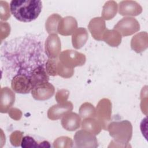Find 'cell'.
Masks as SVG:
<instances>
[{"label": "cell", "mask_w": 148, "mask_h": 148, "mask_svg": "<svg viewBox=\"0 0 148 148\" xmlns=\"http://www.w3.org/2000/svg\"><path fill=\"white\" fill-rule=\"evenodd\" d=\"M42 9V3L39 0H12L10 10L13 16L18 21L31 22L39 16Z\"/></svg>", "instance_id": "1"}, {"label": "cell", "mask_w": 148, "mask_h": 148, "mask_svg": "<svg viewBox=\"0 0 148 148\" xmlns=\"http://www.w3.org/2000/svg\"><path fill=\"white\" fill-rule=\"evenodd\" d=\"M107 130L110 136L113 138L112 141L120 144L121 146L126 147L125 145L128 144L132 138V125L128 120L109 123Z\"/></svg>", "instance_id": "2"}, {"label": "cell", "mask_w": 148, "mask_h": 148, "mask_svg": "<svg viewBox=\"0 0 148 148\" xmlns=\"http://www.w3.org/2000/svg\"><path fill=\"white\" fill-rule=\"evenodd\" d=\"M59 61L63 65L73 69L75 67L83 65L86 58L84 54L76 50H65L60 53Z\"/></svg>", "instance_id": "3"}, {"label": "cell", "mask_w": 148, "mask_h": 148, "mask_svg": "<svg viewBox=\"0 0 148 148\" xmlns=\"http://www.w3.org/2000/svg\"><path fill=\"white\" fill-rule=\"evenodd\" d=\"M97 119L101 124L102 128L107 130L108 125L111 120L112 103L108 98L101 99L95 109Z\"/></svg>", "instance_id": "4"}, {"label": "cell", "mask_w": 148, "mask_h": 148, "mask_svg": "<svg viewBox=\"0 0 148 148\" xmlns=\"http://www.w3.org/2000/svg\"><path fill=\"white\" fill-rule=\"evenodd\" d=\"M121 36H127L137 32L140 29V25L136 19L131 17H125L114 26Z\"/></svg>", "instance_id": "5"}, {"label": "cell", "mask_w": 148, "mask_h": 148, "mask_svg": "<svg viewBox=\"0 0 148 148\" xmlns=\"http://www.w3.org/2000/svg\"><path fill=\"white\" fill-rule=\"evenodd\" d=\"M73 138L76 147L96 148L98 147V141L95 135L86 130L82 129L77 131Z\"/></svg>", "instance_id": "6"}, {"label": "cell", "mask_w": 148, "mask_h": 148, "mask_svg": "<svg viewBox=\"0 0 148 148\" xmlns=\"http://www.w3.org/2000/svg\"><path fill=\"white\" fill-rule=\"evenodd\" d=\"M11 88L17 93H29L32 89L29 76L25 74H18L14 76L11 79Z\"/></svg>", "instance_id": "7"}, {"label": "cell", "mask_w": 148, "mask_h": 148, "mask_svg": "<svg viewBox=\"0 0 148 148\" xmlns=\"http://www.w3.org/2000/svg\"><path fill=\"white\" fill-rule=\"evenodd\" d=\"M61 40L57 34H51L45 43V53L48 58H57L61 53Z\"/></svg>", "instance_id": "8"}, {"label": "cell", "mask_w": 148, "mask_h": 148, "mask_svg": "<svg viewBox=\"0 0 148 148\" xmlns=\"http://www.w3.org/2000/svg\"><path fill=\"white\" fill-rule=\"evenodd\" d=\"M31 92L35 100L45 101L53 97L55 92V88L52 84L47 82L35 86Z\"/></svg>", "instance_id": "9"}, {"label": "cell", "mask_w": 148, "mask_h": 148, "mask_svg": "<svg viewBox=\"0 0 148 148\" xmlns=\"http://www.w3.org/2000/svg\"><path fill=\"white\" fill-rule=\"evenodd\" d=\"M73 109V103L71 101L58 103L50 107L47 111V117L51 120H57L62 118L66 113Z\"/></svg>", "instance_id": "10"}, {"label": "cell", "mask_w": 148, "mask_h": 148, "mask_svg": "<svg viewBox=\"0 0 148 148\" xmlns=\"http://www.w3.org/2000/svg\"><path fill=\"white\" fill-rule=\"evenodd\" d=\"M119 13L124 16H136L142 12V6L134 1H122L119 5Z\"/></svg>", "instance_id": "11"}, {"label": "cell", "mask_w": 148, "mask_h": 148, "mask_svg": "<svg viewBox=\"0 0 148 148\" xmlns=\"http://www.w3.org/2000/svg\"><path fill=\"white\" fill-rule=\"evenodd\" d=\"M91 35L97 40H102V36L106 30L105 20L101 17L91 19L88 25Z\"/></svg>", "instance_id": "12"}, {"label": "cell", "mask_w": 148, "mask_h": 148, "mask_svg": "<svg viewBox=\"0 0 148 148\" xmlns=\"http://www.w3.org/2000/svg\"><path fill=\"white\" fill-rule=\"evenodd\" d=\"M8 87H2L1 89L0 111L1 113L9 112L15 101V94Z\"/></svg>", "instance_id": "13"}, {"label": "cell", "mask_w": 148, "mask_h": 148, "mask_svg": "<svg viewBox=\"0 0 148 148\" xmlns=\"http://www.w3.org/2000/svg\"><path fill=\"white\" fill-rule=\"evenodd\" d=\"M77 28V22L75 18L72 16H66L62 18L58 26V33L63 36L72 35Z\"/></svg>", "instance_id": "14"}, {"label": "cell", "mask_w": 148, "mask_h": 148, "mask_svg": "<svg viewBox=\"0 0 148 148\" xmlns=\"http://www.w3.org/2000/svg\"><path fill=\"white\" fill-rule=\"evenodd\" d=\"M61 123L65 130L74 131L81 125V117L76 113L69 112L62 117Z\"/></svg>", "instance_id": "15"}, {"label": "cell", "mask_w": 148, "mask_h": 148, "mask_svg": "<svg viewBox=\"0 0 148 148\" xmlns=\"http://www.w3.org/2000/svg\"><path fill=\"white\" fill-rule=\"evenodd\" d=\"M148 46V35L146 32H140L134 35L131 40V49L139 53L144 51Z\"/></svg>", "instance_id": "16"}, {"label": "cell", "mask_w": 148, "mask_h": 148, "mask_svg": "<svg viewBox=\"0 0 148 148\" xmlns=\"http://www.w3.org/2000/svg\"><path fill=\"white\" fill-rule=\"evenodd\" d=\"M30 80L32 88L41 83L47 82L49 80V75L47 74L44 65L36 67L30 75Z\"/></svg>", "instance_id": "17"}, {"label": "cell", "mask_w": 148, "mask_h": 148, "mask_svg": "<svg viewBox=\"0 0 148 148\" xmlns=\"http://www.w3.org/2000/svg\"><path fill=\"white\" fill-rule=\"evenodd\" d=\"M88 37V32L86 28L83 27L77 28L72 36L73 47L76 49L82 48L86 44Z\"/></svg>", "instance_id": "18"}, {"label": "cell", "mask_w": 148, "mask_h": 148, "mask_svg": "<svg viewBox=\"0 0 148 148\" xmlns=\"http://www.w3.org/2000/svg\"><path fill=\"white\" fill-rule=\"evenodd\" d=\"M82 129L86 130L94 135L100 133L102 126L99 121L94 117H88L83 119L81 123Z\"/></svg>", "instance_id": "19"}, {"label": "cell", "mask_w": 148, "mask_h": 148, "mask_svg": "<svg viewBox=\"0 0 148 148\" xmlns=\"http://www.w3.org/2000/svg\"><path fill=\"white\" fill-rule=\"evenodd\" d=\"M122 36L116 29H106L102 36V40L112 47H117L121 42Z\"/></svg>", "instance_id": "20"}, {"label": "cell", "mask_w": 148, "mask_h": 148, "mask_svg": "<svg viewBox=\"0 0 148 148\" xmlns=\"http://www.w3.org/2000/svg\"><path fill=\"white\" fill-rule=\"evenodd\" d=\"M118 5L114 1H109L105 3L102 11V18L105 20L112 19L117 13Z\"/></svg>", "instance_id": "21"}, {"label": "cell", "mask_w": 148, "mask_h": 148, "mask_svg": "<svg viewBox=\"0 0 148 148\" xmlns=\"http://www.w3.org/2000/svg\"><path fill=\"white\" fill-rule=\"evenodd\" d=\"M61 18V16L57 13L50 15L46 21L45 27L46 31L50 34L58 33V26Z\"/></svg>", "instance_id": "22"}, {"label": "cell", "mask_w": 148, "mask_h": 148, "mask_svg": "<svg viewBox=\"0 0 148 148\" xmlns=\"http://www.w3.org/2000/svg\"><path fill=\"white\" fill-rule=\"evenodd\" d=\"M79 116L83 118L96 117V110L93 105L90 102H84L83 103L79 110Z\"/></svg>", "instance_id": "23"}, {"label": "cell", "mask_w": 148, "mask_h": 148, "mask_svg": "<svg viewBox=\"0 0 148 148\" xmlns=\"http://www.w3.org/2000/svg\"><path fill=\"white\" fill-rule=\"evenodd\" d=\"M59 60L58 58H48L45 63V69L49 76L58 75L57 66Z\"/></svg>", "instance_id": "24"}, {"label": "cell", "mask_w": 148, "mask_h": 148, "mask_svg": "<svg viewBox=\"0 0 148 148\" xmlns=\"http://www.w3.org/2000/svg\"><path fill=\"white\" fill-rule=\"evenodd\" d=\"M73 141L68 136H60L57 138L53 143V147L56 148L72 147Z\"/></svg>", "instance_id": "25"}, {"label": "cell", "mask_w": 148, "mask_h": 148, "mask_svg": "<svg viewBox=\"0 0 148 148\" xmlns=\"http://www.w3.org/2000/svg\"><path fill=\"white\" fill-rule=\"evenodd\" d=\"M57 73L58 75L63 78H70L73 75L74 70L72 68H70L63 65L60 62V61H58L57 66Z\"/></svg>", "instance_id": "26"}, {"label": "cell", "mask_w": 148, "mask_h": 148, "mask_svg": "<svg viewBox=\"0 0 148 148\" xmlns=\"http://www.w3.org/2000/svg\"><path fill=\"white\" fill-rule=\"evenodd\" d=\"M21 146L23 148L39 147V144L32 137L27 135L23 137Z\"/></svg>", "instance_id": "27"}, {"label": "cell", "mask_w": 148, "mask_h": 148, "mask_svg": "<svg viewBox=\"0 0 148 148\" xmlns=\"http://www.w3.org/2000/svg\"><path fill=\"white\" fill-rule=\"evenodd\" d=\"M1 3V19L6 20L10 17V9L8 3L5 1H0Z\"/></svg>", "instance_id": "28"}, {"label": "cell", "mask_w": 148, "mask_h": 148, "mask_svg": "<svg viewBox=\"0 0 148 148\" xmlns=\"http://www.w3.org/2000/svg\"><path fill=\"white\" fill-rule=\"evenodd\" d=\"M23 132L16 131L12 133L10 136V140L12 145L14 146H18L21 142L23 139Z\"/></svg>", "instance_id": "29"}, {"label": "cell", "mask_w": 148, "mask_h": 148, "mask_svg": "<svg viewBox=\"0 0 148 148\" xmlns=\"http://www.w3.org/2000/svg\"><path fill=\"white\" fill-rule=\"evenodd\" d=\"M69 92L66 90H61L57 91L56 95V99L58 103H62L67 101Z\"/></svg>", "instance_id": "30"}, {"label": "cell", "mask_w": 148, "mask_h": 148, "mask_svg": "<svg viewBox=\"0 0 148 148\" xmlns=\"http://www.w3.org/2000/svg\"><path fill=\"white\" fill-rule=\"evenodd\" d=\"M8 113L10 117L16 120H20L22 116V113L21 110L17 108H11Z\"/></svg>", "instance_id": "31"}, {"label": "cell", "mask_w": 148, "mask_h": 148, "mask_svg": "<svg viewBox=\"0 0 148 148\" xmlns=\"http://www.w3.org/2000/svg\"><path fill=\"white\" fill-rule=\"evenodd\" d=\"M50 147V145L49 143L46 140H44L40 143H39V147Z\"/></svg>", "instance_id": "32"}]
</instances>
